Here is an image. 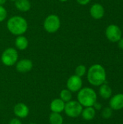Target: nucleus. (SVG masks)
<instances>
[{
    "mask_svg": "<svg viewBox=\"0 0 123 124\" xmlns=\"http://www.w3.org/2000/svg\"><path fill=\"white\" fill-rule=\"evenodd\" d=\"M105 35L107 39L113 43H117V41L122 38V31L120 28L115 24H111L107 26L105 31Z\"/></svg>",
    "mask_w": 123,
    "mask_h": 124,
    "instance_id": "nucleus-7",
    "label": "nucleus"
},
{
    "mask_svg": "<svg viewBox=\"0 0 123 124\" xmlns=\"http://www.w3.org/2000/svg\"><path fill=\"white\" fill-rule=\"evenodd\" d=\"M65 102H63L60 98L59 99H54L51 101L50 104V110L53 113H61L64 111Z\"/></svg>",
    "mask_w": 123,
    "mask_h": 124,
    "instance_id": "nucleus-13",
    "label": "nucleus"
},
{
    "mask_svg": "<svg viewBox=\"0 0 123 124\" xmlns=\"http://www.w3.org/2000/svg\"><path fill=\"white\" fill-rule=\"evenodd\" d=\"M117 44H118L119 48L121 49L122 50H123V38H121V39L117 41Z\"/></svg>",
    "mask_w": 123,
    "mask_h": 124,
    "instance_id": "nucleus-25",
    "label": "nucleus"
},
{
    "mask_svg": "<svg viewBox=\"0 0 123 124\" xmlns=\"http://www.w3.org/2000/svg\"><path fill=\"white\" fill-rule=\"evenodd\" d=\"M6 1H7V0H0V5L3 6L6 3Z\"/></svg>",
    "mask_w": 123,
    "mask_h": 124,
    "instance_id": "nucleus-27",
    "label": "nucleus"
},
{
    "mask_svg": "<svg viewBox=\"0 0 123 124\" xmlns=\"http://www.w3.org/2000/svg\"><path fill=\"white\" fill-rule=\"evenodd\" d=\"M96 100L97 95L93 89L90 87H85L78 91V102L83 107H93Z\"/></svg>",
    "mask_w": 123,
    "mask_h": 124,
    "instance_id": "nucleus-3",
    "label": "nucleus"
},
{
    "mask_svg": "<svg viewBox=\"0 0 123 124\" xmlns=\"http://www.w3.org/2000/svg\"><path fill=\"white\" fill-rule=\"evenodd\" d=\"M101 116L105 119L110 118L112 116V109L110 107L109 108H105L101 113Z\"/></svg>",
    "mask_w": 123,
    "mask_h": 124,
    "instance_id": "nucleus-21",
    "label": "nucleus"
},
{
    "mask_svg": "<svg viewBox=\"0 0 123 124\" xmlns=\"http://www.w3.org/2000/svg\"><path fill=\"white\" fill-rule=\"evenodd\" d=\"M59 1H62V2H65V1H68V0H59Z\"/></svg>",
    "mask_w": 123,
    "mask_h": 124,
    "instance_id": "nucleus-28",
    "label": "nucleus"
},
{
    "mask_svg": "<svg viewBox=\"0 0 123 124\" xmlns=\"http://www.w3.org/2000/svg\"><path fill=\"white\" fill-rule=\"evenodd\" d=\"M11 1H15L16 0H11Z\"/></svg>",
    "mask_w": 123,
    "mask_h": 124,
    "instance_id": "nucleus-29",
    "label": "nucleus"
},
{
    "mask_svg": "<svg viewBox=\"0 0 123 124\" xmlns=\"http://www.w3.org/2000/svg\"><path fill=\"white\" fill-rule=\"evenodd\" d=\"M61 25V21L58 15H48L43 22V28L49 33H54L59 31Z\"/></svg>",
    "mask_w": 123,
    "mask_h": 124,
    "instance_id": "nucleus-4",
    "label": "nucleus"
},
{
    "mask_svg": "<svg viewBox=\"0 0 123 124\" xmlns=\"http://www.w3.org/2000/svg\"><path fill=\"white\" fill-rule=\"evenodd\" d=\"M7 16V9L2 6L0 5V23L3 22Z\"/></svg>",
    "mask_w": 123,
    "mask_h": 124,
    "instance_id": "nucleus-22",
    "label": "nucleus"
},
{
    "mask_svg": "<svg viewBox=\"0 0 123 124\" xmlns=\"http://www.w3.org/2000/svg\"><path fill=\"white\" fill-rule=\"evenodd\" d=\"M99 94L100 96L107 100V99H109L112 97V90L111 89V87L108 85V84H103L100 86V88H99Z\"/></svg>",
    "mask_w": 123,
    "mask_h": 124,
    "instance_id": "nucleus-17",
    "label": "nucleus"
},
{
    "mask_svg": "<svg viewBox=\"0 0 123 124\" xmlns=\"http://www.w3.org/2000/svg\"><path fill=\"white\" fill-rule=\"evenodd\" d=\"M105 13L104 7L99 3L94 4L90 8V15L95 20H100L103 18Z\"/></svg>",
    "mask_w": 123,
    "mask_h": 124,
    "instance_id": "nucleus-9",
    "label": "nucleus"
},
{
    "mask_svg": "<svg viewBox=\"0 0 123 124\" xmlns=\"http://www.w3.org/2000/svg\"></svg>",
    "mask_w": 123,
    "mask_h": 124,
    "instance_id": "nucleus-30",
    "label": "nucleus"
},
{
    "mask_svg": "<svg viewBox=\"0 0 123 124\" xmlns=\"http://www.w3.org/2000/svg\"><path fill=\"white\" fill-rule=\"evenodd\" d=\"M75 73L76 76H79V77H83V76L86 75V73H87V69H86V67L83 65H79L76 67L75 68Z\"/></svg>",
    "mask_w": 123,
    "mask_h": 124,
    "instance_id": "nucleus-20",
    "label": "nucleus"
},
{
    "mask_svg": "<svg viewBox=\"0 0 123 124\" xmlns=\"http://www.w3.org/2000/svg\"><path fill=\"white\" fill-rule=\"evenodd\" d=\"M82 78L76 75L71 76L67 81V88L71 92H77L82 89Z\"/></svg>",
    "mask_w": 123,
    "mask_h": 124,
    "instance_id": "nucleus-8",
    "label": "nucleus"
},
{
    "mask_svg": "<svg viewBox=\"0 0 123 124\" xmlns=\"http://www.w3.org/2000/svg\"><path fill=\"white\" fill-rule=\"evenodd\" d=\"M49 123L50 124H63V118L60 113H53L49 115Z\"/></svg>",
    "mask_w": 123,
    "mask_h": 124,
    "instance_id": "nucleus-18",
    "label": "nucleus"
},
{
    "mask_svg": "<svg viewBox=\"0 0 123 124\" xmlns=\"http://www.w3.org/2000/svg\"><path fill=\"white\" fill-rule=\"evenodd\" d=\"M60 99L65 103L72 100V92L67 89H62L60 92Z\"/></svg>",
    "mask_w": 123,
    "mask_h": 124,
    "instance_id": "nucleus-19",
    "label": "nucleus"
},
{
    "mask_svg": "<svg viewBox=\"0 0 123 124\" xmlns=\"http://www.w3.org/2000/svg\"><path fill=\"white\" fill-rule=\"evenodd\" d=\"M83 106L75 100H70L65 103L64 111L65 114L70 118H77L81 115Z\"/></svg>",
    "mask_w": 123,
    "mask_h": 124,
    "instance_id": "nucleus-6",
    "label": "nucleus"
},
{
    "mask_svg": "<svg viewBox=\"0 0 123 124\" xmlns=\"http://www.w3.org/2000/svg\"><path fill=\"white\" fill-rule=\"evenodd\" d=\"M109 107L115 110L123 109V94L114 95L109 101Z\"/></svg>",
    "mask_w": 123,
    "mask_h": 124,
    "instance_id": "nucleus-12",
    "label": "nucleus"
},
{
    "mask_svg": "<svg viewBox=\"0 0 123 124\" xmlns=\"http://www.w3.org/2000/svg\"></svg>",
    "mask_w": 123,
    "mask_h": 124,
    "instance_id": "nucleus-31",
    "label": "nucleus"
},
{
    "mask_svg": "<svg viewBox=\"0 0 123 124\" xmlns=\"http://www.w3.org/2000/svg\"><path fill=\"white\" fill-rule=\"evenodd\" d=\"M76 1L80 5H86L91 1V0H76Z\"/></svg>",
    "mask_w": 123,
    "mask_h": 124,
    "instance_id": "nucleus-24",
    "label": "nucleus"
},
{
    "mask_svg": "<svg viewBox=\"0 0 123 124\" xmlns=\"http://www.w3.org/2000/svg\"><path fill=\"white\" fill-rule=\"evenodd\" d=\"M9 124H22V123H21L20 120L18 119V118H12L9 121Z\"/></svg>",
    "mask_w": 123,
    "mask_h": 124,
    "instance_id": "nucleus-23",
    "label": "nucleus"
},
{
    "mask_svg": "<svg viewBox=\"0 0 123 124\" xmlns=\"http://www.w3.org/2000/svg\"><path fill=\"white\" fill-rule=\"evenodd\" d=\"M81 116L84 120L91 121L96 116V110L94 108V107H86L83 109Z\"/></svg>",
    "mask_w": 123,
    "mask_h": 124,
    "instance_id": "nucleus-16",
    "label": "nucleus"
},
{
    "mask_svg": "<svg viewBox=\"0 0 123 124\" xmlns=\"http://www.w3.org/2000/svg\"><path fill=\"white\" fill-rule=\"evenodd\" d=\"M33 68V62L28 59H22L16 62V70L22 73H28Z\"/></svg>",
    "mask_w": 123,
    "mask_h": 124,
    "instance_id": "nucleus-10",
    "label": "nucleus"
},
{
    "mask_svg": "<svg viewBox=\"0 0 123 124\" xmlns=\"http://www.w3.org/2000/svg\"><path fill=\"white\" fill-rule=\"evenodd\" d=\"M14 44H15V46L17 49L19 50H25L28 48V44H29V42H28V39L22 36V35H20V36H17L16 39H15V42H14Z\"/></svg>",
    "mask_w": 123,
    "mask_h": 124,
    "instance_id": "nucleus-14",
    "label": "nucleus"
},
{
    "mask_svg": "<svg viewBox=\"0 0 123 124\" xmlns=\"http://www.w3.org/2000/svg\"><path fill=\"white\" fill-rule=\"evenodd\" d=\"M93 107H94V108L95 110H96H96H100V109L101 108V105L99 104V103H98L97 102H96Z\"/></svg>",
    "mask_w": 123,
    "mask_h": 124,
    "instance_id": "nucleus-26",
    "label": "nucleus"
},
{
    "mask_svg": "<svg viewBox=\"0 0 123 124\" xmlns=\"http://www.w3.org/2000/svg\"><path fill=\"white\" fill-rule=\"evenodd\" d=\"M15 7L20 12H28L31 7V4L29 0H16L14 1Z\"/></svg>",
    "mask_w": 123,
    "mask_h": 124,
    "instance_id": "nucleus-15",
    "label": "nucleus"
},
{
    "mask_svg": "<svg viewBox=\"0 0 123 124\" xmlns=\"http://www.w3.org/2000/svg\"><path fill=\"white\" fill-rule=\"evenodd\" d=\"M28 22L22 16L15 15L11 17L7 23L8 31L14 36L23 35L28 30Z\"/></svg>",
    "mask_w": 123,
    "mask_h": 124,
    "instance_id": "nucleus-2",
    "label": "nucleus"
},
{
    "mask_svg": "<svg viewBox=\"0 0 123 124\" xmlns=\"http://www.w3.org/2000/svg\"><path fill=\"white\" fill-rule=\"evenodd\" d=\"M88 82L94 86H100L104 84L107 78V73L104 68L100 64L91 65L87 72Z\"/></svg>",
    "mask_w": 123,
    "mask_h": 124,
    "instance_id": "nucleus-1",
    "label": "nucleus"
},
{
    "mask_svg": "<svg viewBox=\"0 0 123 124\" xmlns=\"http://www.w3.org/2000/svg\"><path fill=\"white\" fill-rule=\"evenodd\" d=\"M1 60L4 65L8 67L15 65L18 60L17 51L12 47H9L6 49L1 54Z\"/></svg>",
    "mask_w": 123,
    "mask_h": 124,
    "instance_id": "nucleus-5",
    "label": "nucleus"
},
{
    "mask_svg": "<svg viewBox=\"0 0 123 124\" xmlns=\"http://www.w3.org/2000/svg\"><path fill=\"white\" fill-rule=\"evenodd\" d=\"M14 113L19 118H25L29 114V108L28 107L22 102L17 103L14 107Z\"/></svg>",
    "mask_w": 123,
    "mask_h": 124,
    "instance_id": "nucleus-11",
    "label": "nucleus"
}]
</instances>
